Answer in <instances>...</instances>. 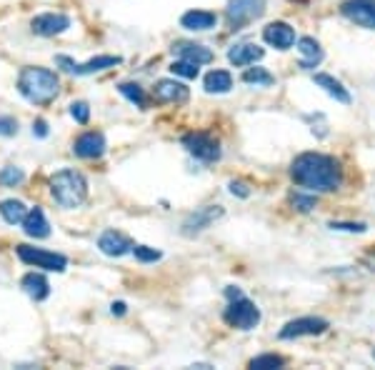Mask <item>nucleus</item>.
<instances>
[{"instance_id":"1","label":"nucleus","mask_w":375,"mask_h":370,"mask_svg":"<svg viewBox=\"0 0 375 370\" xmlns=\"http://www.w3.org/2000/svg\"><path fill=\"white\" fill-rule=\"evenodd\" d=\"M290 178L300 188L315 190V193H333L340 188L343 171L340 163L323 153H303L290 166Z\"/></svg>"},{"instance_id":"2","label":"nucleus","mask_w":375,"mask_h":370,"mask_svg":"<svg viewBox=\"0 0 375 370\" xmlns=\"http://www.w3.org/2000/svg\"><path fill=\"white\" fill-rule=\"evenodd\" d=\"M61 80L48 68H23L18 75V90L25 100L35 105H48L58 95Z\"/></svg>"},{"instance_id":"3","label":"nucleus","mask_w":375,"mask_h":370,"mask_svg":"<svg viewBox=\"0 0 375 370\" xmlns=\"http://www.w3.org/2000/svg\"><path fill=\"white\" fill-rule=\"evenodd\" d=\"M50 193H53V198L61 208H78L88 198V180H85L83 173L73 171V168H63L50 178Z\"/></svg>"},{"instance_id":"4","label":"nucleus","mask_w":375,"mask_h":370,"mask_svg":"<svg viewBox=\"0 0 375 370\" xmlns=\"http://www.w3.org/2000/svg\"><path fill=\"white\" fill-rule=\"evenodd\" d=\"M223 318H226V323L230 328H238V331H253L260 323V310L253 300H248L245 295H238V298H230Z\"/></svg>"},{"instance_id":"5","label":"nucleus","mask_w":375,"mask_h":370,"mask_svg":"<svg viewBox=\"0 0 375 370\" xmlns=\"http://www.w3.org/2000/svg\"><path fill=\"white\" fill-rule=\"evenodd\" d=\"M18 258L23 260V263H28V266H35V268H43V271H56V273H63L68 266V258L61 253H50V250H43V248H30V245H18L16 248Z\"/></svg>"},{"instance_id":"6","label":"nucleus","mask_w":375,"mask_h":370,"mask_svg":"<svg viewBox=\"0 0 375 370\" xmlns=\"http://www.w3.org/2000/svg\"><path fill=\"white\" fill-rule=\"evenodd\" d=\"M265 3L268 0H228L226 8L228 23H230L233 28H243L248 23L258 20L265 13Z\"/></svg>"},{"instance_id":"7","label":"nucleus","mask_w":375,"mask_h":370,"mask_svg":"<svg viewBox=\"0 0 375 370\" xmlns=\"http://www.w3.org/2000/svg\"><path fill=\"white\" fill-rule=\"evenodd\" d=\"M183 145L193 158L203 163H216L221 161V143L208 133H188L183 138Z\"/></svg>"},{"instance_id":"8","label":"nucleus","mask_w":375,"mask_h":370,"mask_svg":"<svg viewBox=\"0 0 375 370\" xmlns=\"http://www.w3.org/2000/svg\"><path fill=\"white\" fill-rule=\"evenodd\" d=\"M56 63L66 68L68 73H73V75H93V73H100V70H108V68L121 66L123 58L121 56H98V58H93V61L80 63V66H78V63H73L68 56H58Z\"/></svg>"},{"instance_id":"9","label":"nucleus","mask_w":375,"mask_h":370,"mask_svg":"<svg viewBox=\"0 0 375 370\" xmlns=\"http://www.w3.org/2000/svg\"><path fill=\"white\" fill-rule=\"evenodd\" d=\"M326 331H328L326 318L308 315V318H295V321L285 323L281 331V340H295V338H303V335H320V333Z\"/></svg>"},{"instance_id":"10","label":"nucleus","mask_w":375,"mask_h":370,"mask_svg":"<svg viewBox=\"0 0 375 370\" xmlns=\"http://www.w3.org/2000/svg\"><path fill=\"white\" fill-rule=\"evenodd\" d=\"M340 13L365 30H375V0H345Z\"/></svg>"},{"instance_id":"11","label":"nucleus","mask_w":375,"mask_h":370,"mask_svg":"<svg viewBox=\"0 0 375 370\" xmlns=\"http://www.w3.org/2000/svg\"><path fill=\"white\" fill-rule=\"evenodd\" d=\"M218 218H223L221 205H205V208L195 210V213H190V216L183 221V235H188V238L198 235V233H203L205 228L213 226Z\"/></svg>"},{"instance_id":"12","label":"nucleus","mask_w":375,"mask_h":370,"mask_svg":"<svg viewBox=\"0 0 375 370\" xmlns=\"http://www.w3.org/2000/svg\"><path fill=\"white\" fill-rule=\"evenodd\" d=\"M35 35H43V38H50V35H61L63 30L70 28V18L66 13H43V16H35L33 23H30Z\"/></svg>"},{"instance_id":"13","label":"nucleus","mask_w":375,"mask_h":370,"mask_svg":"<svg viewBox=\"0 0 375 370\" xmlns=\"http://www.w3.org/2000/svg\"><path fill=\"white\" fill-rule=\"evenodd\" d=\"M153 98L158 103H185L190 98V90L188 85L178 83V80H171V78H163L153 85Z\"/></svg>"},{"instance_id":"14","label":"nucleus","mask_w":375,"mask_h":370,"mask_svg":"<svg viewBox=\"0 0 375 370\" xmlns=\"http://www.w3.org/2000/svg\"><path fill=\"white\" fill-rule=\"evenodd\" d=\"M263 40L268 45H273V48H278V50H288V48L295 45V30H293L288 23L276 20V23H271V25H265L263 28Z\"/></svg>"},{"instance_id":"15","label":"nucleus","mask_w":375,"mask_h":370,"mask_svg":"<svg viewBox=\"0 0 375 370\" xmlns=\"http://www.w3.org/2000/svg\"><path fill=\"white\" fill-rule=\"evenodd\" d=\"M98 248L103 250L105 255H111V258H121V255L133 250V240L118 230H105L103 235L98 238Z\"/></svg>"},{"instance_id":"16","label":"nucleus","mask_w":375,"mask_h":370,"mask_svg":"<svg viewBox=\"0 0 375 370\" xmlns=\"http://www.w3.org/2000/svg\"><path fill=\"white\" fill-rule=\"evenodd\" d=\"M105 135L103 133H95V130H90V133H83L80 138L73 143V150H75L78 158H100V155L105 153Z\"/></svg>"},{"instance_id":"17","label":"nucleus","mask_w":375,"mask_h":370,"mask_svg":"<svg viewBox=\"0 0 375 370\" xmlns=\"http://www.w3.org/2000/svg\"><path fill=\"white\" fill-rule=\"evenodd\" d=\"M265 50L255 43H238L228 50V61L238 68H245V66H255L258 61H263Z\"/></svg>"},{"instance_id":"18","label":"nucleus","mask_w":375,"mask_h":370,"mask_svg":"<svg viewBox=\"0 0 375 370\" xmlns=\"http://www.w3.org/2000/svg\"><path fill=\"white\" fill-rule=\"evenodd\" d=\"M173 53H176L178 58H183V61L195 63V66H208V63H213V58H216L213 56V50L200 43H173Z\"/></svg>"},{"instance_id":"19","label":"nucleus","mask_w":375,"mask_h":370,"mask_svg":"<svg viewBox=\"0 0 375 370\" xmlns=\"http://www.w3.org/2000/svg\"><path fill=\"white\" fill-rule=\"evenodd\" d=\"M180 25L185 30H210L218 25V16L210 11H188L185 16L180 18Z\"/></svg>"},{"instance_id":"20","label":"nucleus","mask_w":375,"mask_h":370,"mask_svg":"<svg viewBox=\"0 0 375 370\" xmlns=\"http://www.w3.org/2000/svg\"><path fill=\"white\" fill-rule=\"evenodd\" d=\"M313 83L318 85V88H323L328 95H331V98H336L338 103H343V105H350V100H353V98H350V93L343 88L340 80H336V78L328 75V73H315Z\"/></svg>"},{"instance_id":"21","label":"nucleus","mask_w":375,"mask_h":370,"mask_svg":"<svg viewBox=\"0 0 375 370\" xmlns=\"http://www.w3.org/2000/svg\"><path fill=\"white\" fill-rule=\"evenodd\" d=\"M298 50L305 56V61L298 63V68H303V70H313L315 66H320V61H323V48H320V43L315 38H298Z\"/></svg>"},{"instance_id":"22","label":"nucleus","mask_w":375,"mask_h":370,"mask_svg":"<svg viewBox=\"0 0 375 370\" xmlns=\"http://www.w3.org/2000/svg\"><path fill=\"white\" fill-rule=\"evenodd\" d=\"M23 230H25V235H28V238H35V240H40V238H48L50 235V226H48V221H45L43 210H40V208L28 210V216H25V221H23Z\"/></svg>"},{"instance_id":"23","label":"nucleus","mask_w":375,"mask_h":370,"mask_svg":"<svg viewBox=\"0 0 375 370\" xmlns=\"http://www.w3.org/2000/svg\"><path fill=\"white\" fill-rule=\"evenodd\" d=\"M23 290L30 295L33 300H45L50 295V285L48 280H45V276H40V273H28V276L23 278Z\"/></svg>"},{"instance_id":"24","label":"nucleus","mask_w":375,"mask_h":370,"mask_svg":"<svg viewBox=\"0 0 375 370\" xmlns=\"http://www.w3.org/2000/svg\"><path fill=\"white\" fill-rule=\"evenodd\" d=\"M203 88L208 93H228L233 88V75L228 70H210L203 80Z\"/></svg>"},{"instance_id":"25","label":"nucleus","mask_w":375,"mask_h":370,"mask_svg":"<svg viewBox=\"0 0 375 370\" xmlns=\"http://www.w3.org/2000/svg\"><path fill=\"white\" fill-rule=\"evenodd\" d=\"M0 216H3V221L11 223V226H20L23 221H25V216H28V208H25V203H20V200H3L0 203Z\"/></svg>"},{"instance_id":"26","label":"nucleus","mask_w":375,"mask_h":370,"mask_svg":"<svg viewBox=\"0 0 375 370\" xmlns=\"http://www.w3.org/2000/svg\"><path fill=\"white\" fill-rule=\"evenodd\" d=\"M243 83H248V85H273L276 83V75L268 73L265 68H248V70L243 73Z\"/></svg>"},{"instance_id":"27","label":"nucleus","mask_w":375,"mask_h":370,"mask_svg":"<svg viewBox=\"0 0 375 370\" xmlns=\"http://www.w3.org/2000/svg\"><path fill=\"white\" fill-rule=\"evenodd\" d=\"M118 90H121V95H125L130 103H135L138 108H145L148 105V98H145V90L140 88L138 83H121L118 85Z\"/></svg>"},{"instance_id":"28","label":"nucleus","mask_w":375,"mask_h":370,"mask_svg":"<svg viewBox=\"0 0 375 370\" xmlns=\"http://www.w3.org/2000/svg\"><path fill=\"white\" fill-rule=\"evenodd\" d=\"M283 365H285V358H281L276 353H265L250 360V368L253 370H271V368H283Z\"/></svg>"},{"instance_id":"29","label":"nucleus","mask_w":375,"mask_h":370,"mask_svg":"<svg viewBox=\"0 0 375 370\" xmlns=\"http://www.w3.org/2000/svg\"><path fill=\"white\" fill-rule=\"evenodd\" d=\"M171 73L173 75H180V78H188V80H193V78H198V73H200V68L195 66V63H190V61H176L171 66Z\"/></svg>"},{"instance_id":"30","label":"nucleus","mask_w":375,"mask_h":370,"mask_svg":"<svg viewBox=\"0 0 375 370\" xmlns=\"http://www.w3.org/2000/svg\"><path fill=\"white\" fill-rule=\"evenodd\" d=\"M23 180H25V173H23L20 168H16V166L0 168V183H3V185H20Z\"/></svg>"},{"instance_id":"31","label":"nucleus","mask_w":375,"mask_h":370,"mask_svg":"<svg viewBox=\"0 0 375 370\" xmlns=\"http://www.w3.org/2000/svg\"><path fill=\"white\" fill-rule=\"evenodd\" d=\"M290 203H293V208L295 210H300V213H310V210L318 205V198L315 195H303V193H295L290 198Z\"/></svg>"},{"instance_id":"32","label":"nucleus","mask_w":375,"mask_h":370,"mask_svg":"<svg viewBox=\"0 0 375 370\" xmlns=\"http://www.w3.org/2000/svg\"><path fill=\"white\" fill-rule=\"evenodd\" d=\"M133 253H135V258L140 263H155V260H160V250L148 248V245H133Z\"/></svg>"},{"instance_id":"33","label":"nucleus","mask_w":375,"mask_h":370,"mask_svg":"<svg viewBox=\"0 0 375 370\" xmlns=\"http://www.w3.org/2000/svg\"><path fill=\"white\" fill-rule=\"evenodd\" d=\"M70 116L75 118V123L85 125V123L90 121V108H88V103H83V100H78V103H73V105H70Z\"/></svg>"},{"instance_id":"34","label":"nucleus","mask_w":375,"mask_h":370,"mask_svg":"<svg viewBox=\"0 0 375 370\" xmlns=\"http://www.w3.org/2000/svg\"><path fill=\"white\" fill-rule=\"evenodd\" d=\"M331 230H340V233H365L368 226L365 223H340V221H331L328 223Z\"/></svg>"},{"instance_id":"35","label":"nucleus","mask_w":375,"mask_h":370,"mask_svg":"<svg viewBox=\"0 0 375 370\" xmlns=\"http://www.w3.org/2000/svg\"><path fill=\"white\" fill-rule=\"evenodd\" d=\"M18 121L16 118H0V135H16Z\"/></svg>"},{"instance_id":"36","label":"nucleus","mask_w":375,"mask_h":370,"mask_svg":"<svg viewBox=\"0 0 375 370\" xmlns=\"http://www.w3.org/2000/svg\"><path fill=\"white\" fill-rule=\"evenodd\" d=\"M228 188H230V193L238 195V198H248V195H250V188L245 185V183H240V180H233Z\"/></svg>"},{"instance_id":"37","label":"nucleus","mask_w":375,"mask_h":370,"mask_svg":"<svg viewBox=\"0 0 375 370\" xmlns=\"http://www.w3.org/2000/svg\"><path fill=\"white\" fill-rule=\"evenodd\" d=\"M33 133L38 135V138H45V135H48V125H45V121L33 123Z\"/></svg>"},{"instance_id":"38","label":"nucleus","mask_w":375,"mask_h":370,"mask_svg":"<svg viewBox=\"0 0 375 370\" xmlns=\"http://www.w3.org/2000/svg\"><path fill=\"white\" fill-rule=\"evenodd\" d=\"M113 315H125V303H123V300L113 303Z\"/></svg>"},{"instance_id":"39","label":"nucleus","mask_w":375,"mask_h":370,"mask_svg":"<svg viewBox=\"0 0 375 370\" xmlns=\"http://www.w3.org/2000/svg\"><path fill=\"white\" fill-rule=\"evenodd\" d=\"M373 358H375V350H373Z\"/></svg>"}]
</instances>
